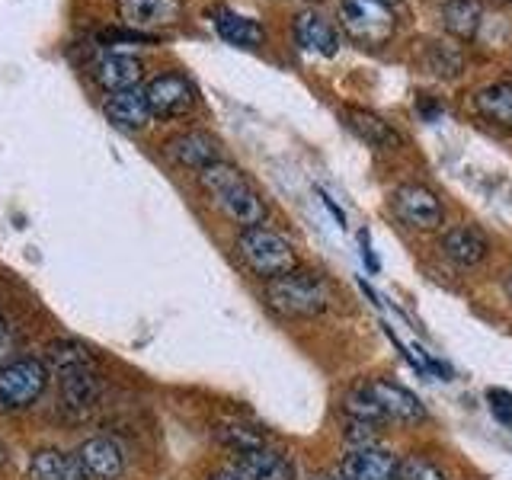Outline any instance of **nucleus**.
I'll return each mask as SVG.
<instances>
[{
  "instance_id": "4468645a",
  "label": "nucleus",
  "mask_w": 512,
  "mask_h": 480,
  "mask_svg": "<svg viewBox=\"0 0 512 480\" xmlns=\"http://www.w3.org/2000/svg\"><path fill=\"white\" fill-rule=\"evenodd\" d=\"M368 388H372L378 407L384 410L388 420H400V423H420L426 410L423 404L416 400V394H410L407 388H400V384H391V381H368Z\"/></svg>"
},
{
  "instance_id": "a211bd4d",
  "label": "nucleus",
  "mask_w": 512,
  "mask_h": 480,
  "mask_svg": "<svg viewBox=\"0 0 512 480\" xmlns=\"http://www.w3.org/2000/svg\"><path fill=\"white\" fill-rule=\"evenodd\" d=\"M442 250L448 260L461 266H477L487 256V237L484 231L471 228V224H461V228H452L442 237Z\"/></svg>"
},
{
  "instance_id": "2eb2a0df",
  "label": "nucleus",
  "mask_w": 512,
  "mask_h": 480,
  "mask_svg": "<svg viewBox=\"0 0 512 480\" xmlns=\"http://www.w3.org/2000/svg\"><path fill=\"white\" fill-rule=\"evenodd\" d=\"M167 154L176 160L180 167H192V170H202L208 164L218 160V141L205 132H183L167 141Z\"/></svg>"
},
{
  "instance_id": "f3484780",
  "label": "nucleus",
  "mask_w": 512,
  "mask_h": 480,
  "mask_svg": "<svg viewBox=\"0 0 512 480\" xmlns=\"http://www.w3.org/2000/svg\"><path fill=\"white\" fill-rule=\"evenodd\" d=\"M29 480H90L84 464L77 461V455L58 452V448H45L36 452L29 461Z\"/></svg>"
},
{
  "instance_id": "f03ea898",
  "label": "nucleus",
  "mask_w": 512,
  "mask_h": 480,
  "mask_svg": "<svg viewBox=\"0 0 512 480\" xmlns=\"http://www.w3.org/2000/svg\"><path fill=\"white\" fill-rule=\"evenodd\" d=\"M266 301L269 308L282 317H317L330 308L327 285L311 272H285L279 279H269L266 285Z\"/></svg>"
},
{
  "instance_id": "6ab92c4d",
  "label": "nucleus",
  "mask_w": 512,
  "mask_h": 480,
  "mask_svg": "<svg viewBox=\"0 0 512 480\" xmlns=\"http://www.w3.org/2000/svg\"><path fill=\"white\" fill-rule=\"evenodd\" d=\"M349 119V128L356 132L362 141H368L372 148H400V135L394 132V128L378 119L375 112H365V109H349L346 112Z\"/></svg>"
},
{
  "instance_id": "39448f33",
  "label": "nucleus",
  "mask_w": 512,
  "mask_h": 480,
  "mask_svg": "<svg viewBox=\"0 0 512 480\" xmlns=\"http://www.w3.org/2000/svg\"><path fill=\"white\" fill-rule=\"evenodd\" d=\"M48 384V368L39 359H16L0 365V410H26Z\"/></svg>"
},
{
  "instance_id": "cd10ccee",
  "label": "nucleus",
  "mask_w": 512,
  "mask_h": 480,
  "mask_svg": "<svg viewBox=\"0 0 512 480\" xmlns=\"http://www.w3.org/2000/svg\"><path fill=\"white\" fill-rule=\"evenodd\" d=\"M432 68H436L442 77H455V74H461V55L455 48L436 42L432 45Z\"/></svg>"
},
{
  "instance_id": "72a5a7b5",
  "label": "nucleus",
  "mask_w": 512,
  "mask_h": 480,
  "mask_svg": "<svg viewBox=\"0 0 512 480\" xmlns=\"http://www.w3.org/2000/svg\"><path fill=\"white\" fill-rule=\"evenodd\" d=\"M314 480H343V477H330V474H317Z\"/></svg>"
},
{
  "instance_id": "a878e982",
  "label": "nucleus",
  "mask_w": 512,
  "mask_h": 480,
  "mask_svg": "<svg viewBox=\"0 0 512 480\" xmlns=\"http://www.w3.org/2000/svg\"><path fill=\"white\" fill-rule=\"evenodd\" d=\"M397 480H445V474L423 455H407L397 464Z\"/></svg>"
},
{
  "instance_id": "7c9ffc66",
  "label": "nucleus",
  "mask_w": 512,
  "mask_h": 480,
  "mask_svg": "<svg viewBox=\"0 0 512 480\" xmlns=\"http://www.w3.org/2000/svg\"><path fill=\"white\" fill-rule=\"evenodd\" d=\"M10 349V333H7V327H4V320H0V356Z\"/></svg>"
},
{
  "instance_id": "9d476101",
  "label": "nucleus",
  "mask_w": 512,
  "mask_h": 480,
  "mask_svg": "<svg viewBox=\"0 0 512 480\" xmlns=\"http://www.w3.org/2000/svg\"><path fill=\"white\" fill-rule=\"evenodd\" d=\"M58 378H61L64 410L71 416H87L96 407V400H100V381H96L93 365L68 368V372H58Z\"/></svg>"
},
{
  "instance_id": "1a4fd4ad",
  "label": "nucleus",
  "mask_w": 512,
  "mask_h": 480,
  "mask_svg": "<svg viewBox=\"0 0 512 480\" xmlns=\"http://www.w3.org/2000/svg\"><path fill=\"white\" fill-rule=\"evenodd\" d=\"M138 77H141V61L132 52L109 48V52H103L100 58L93 61V80L109 93L138 87Z\"/></svg>"
},
{
  "instance_id": "423d86ee",
  "label": "nucleus",
  "mask_w": 512,
  "mask_h": 480,
  "mask_svg": "<svg viewBox=\"0 0 512 480\" xmlns=\"http://www.w3.org/2000/svg\"><path fill=\"white\" fill-rule=\"evenodd\" d=\"M394 208H397L400 221H407L416 231H436L445 221V208L436 192L426 186H416V183L400 186L394 192Z\"/></svg>"
},
{
  "instance_id": "393cba45",
  "label": "nucleus",
  "mask_w": 512,
  "mask_h": 480,
  "mask_svg": "<svg viewBox=\"0 0 512 480\" xmlns=\"http://www.w3.org/2000/svg\"><path fill=\"white\" fill-rule=\"evenodd\" d=\"M48 365L55 368V372H68V368H84V365H93V356L87 352V346L80 343H52L48 346Z\"/></svg>"
},
{
  "instance_id": "f257e3e1",
  "label": "nucleus",
  "mask_w": 512,
  "mask_h": 480,
  "mask_svg": "<svg viewBox=\"0 0 512 480\" xmlns=\"http://www.w3.org/2000/svg\"><path fill=\"white\" fill-rule=\"evenodd\" d=\"M199 183L231 221L244 224V228H260L266 221V202L237 167L215 160V164L199 170Z\"/></svg>"
},
{
  "instance_id": "473e14b6",
  "label": "nucleus",
  "mask_w": 512,
  "mask_h": 480,
  "mask_svg": "<svg viewBox=\"0 0 512 480\" xmlns=\"http://www.w3.org/2000/svg\"><path fill=\"white\" fill-rule=\"evenodd\" d=\"M4 464H7V445L0 442V468H4Z\"/></svg>"
},
{
  "instance_id": "9b49d317",
  "label": "nucleus",
  "mask_w": 512,
  "mask_h": 480,
  "mask_svg": "<svg viewBox=\"0 0 512 480\" xmlns=\"http://www.w3.org/2000/svg\"><path fill=\"white\" fill-rule=\"evenodd\" d=\"M77 461L84 464L87 477H93V480H116L125 468V455H122L119 442L106 439V436L87 439L84 445H80Z\"/></svg>"
},
{
  "instance_id": "412c9836",
  "label": "nucleus",
  "mask_w": 512,
  "mask_h": 480,
  "mask_svg": "<svg viewBox=\"0 0 512 480\" xmlns=\"http://www.w3.org/2000/svg\"><path fill=\"white\" fill-rule=\"evenodd\" d=\"M474 109L493 125L512 128V84H490L474 93Z\"/></svg>"
},
{
  "instance_id": "f704fd0d",
  "label": "nucleus",
  "mask_w": 512,
  "mask_h": 480,
  "mask_svg": "<svg viewBox=\"0 0 512 480\" xmlns=\"http://www.w3.org/2000/svg\"><path fill=\"white\" fill-rule=\"evenodd\" d=\"M384 4H394V0H384Z\"/></svg>"
},
{
  "instance_id": "ddd939ff",
  "label": "nucleus",
  "mask_w": 512,
  "mask_h": 480,
  "mask_svg": "<svg viewBox=\"0 0 512 480\" xmlns=\"http://www.w3.org/2000/svg\"><path fill=\"white\" fill-rule=\"evenodd\" d=\"M103 109H106L109 122L116 128H125V132H138V128H144L151 119L148 96H144V90H138V87L112 93Z\"/></svg>"
},
{
  "instance_id": "c756f323",
  "label": "nucleus",
  "mask_w": 512,
  "mask_h": 480,
  "mask_svg": "<svg viewBox=\"0 0 512 480\" xmlns=\"http://www.w3.org/2000/svg\"><path fill=\"white\" fill-rule=\"evenodd\" d=\"M359 247H362V260L368 272H378V256L372 253V240H368V231H359Z\"/></svg>"
},
{
  "instance_id": "5701e85b",
  "label": "nucleus",
  "mask_w": 512,
  "mask_h": 480,
  "mask_svg": "<svg viewBox=\"0 0 512 480\" xmlns=\"http://www.w3.org/2000/svg\"><path fill=\"white\" fill-rule=\"evenodd\" d=\"M119 13L132 26L167 23L176 13V0H119Z\"/></svg>"
},
{
  "instance_id": "20e7f679",
  "label": "nucleus",
  "mask_w": 512,
  "mask_h": 480,
  "mask_svg": "<svg viewBox=\"0 0 512 480\" xmlns=\"http://www.w3.org/2000/svg\"><path fill=\"white\" fill-rule=\"evenodd\" d=\"M343 26L349 32V39H356L365 48L384 45L394 36V10L384 0H343L340 4Z\"/></svg>"
},
{
  "instance_id": "f8f14e48",
  "label": "nucleus",
  "mask_w": 512,
  "mask_h": 480,
  "mask_svg": "<svg viewBox=\"0 0 512 480\" xmlns=\"http://www.w3.org/2000/svg\"><path fill=\"white\" fill-rule=\"evenodd\" d=\"M234 471L244 480H295V468L285 455L272 448H253V452L234 455Z\"/></svg>"
},
{
  "instance_id": "aec40b11",
  "label": "nucleus",
  "mask_w": 512,
  "mask_h": 480,
  "mask_svg": "<svg viewBox=\"0 0 512 480\" xmlns=\"http://www.w3.org/2000/svg\"><path fill=\"white\" fill-rule=\"evenodd\" d=\"M215 29L224 42L240 45V48H253V45L263 42V26L256 20H250V16H240L231 10L215 13Z\"/></svg>"
},
{
  "instance_id": "0eeeda50",
  "label": "nucleus",
  "mask_w": 512,
  "mask_h": 480,
  "mask_svg": "<svg viewBox=\"0 0 512 480\" xmlns=\"http://www.w3.org/2000/svg\"><path fill=\"white\" fill-rule=\"evenodd\" d=\"M148 106H151V116H160V119H170V116H183V112L196 103V90L186 77L180 74H160L154 77L148 90Z\"/></svg>"
},
{
  "instance_id": "2f4dec72",
  "label": "nucleus",
  "mask_w": 512,
  "mask_h": 480,
  "mask_svg": "<svg viewBox=\"0 0 512 480\" xmlns=\"http://www.w3.org/2000/svg\"><path fill=\"white\" fill-rule=\"evenodd\" d=\"M208 480H244V477H240L237 471H218V474H212Z\"/></svg>"
},
{
  "instance_id": "bb28decb",
  "label": "nucleus",
  "mask_w": 512,
  "mask_h": 480,
  "mask_svg": "<svg viewBox=\"0 0 512 480\" xmlns=\"http://www.w3.org/2000/svg\"><path fill=\"white\" fill-rule=\"evenodd\" d=\"M218 439L228 445V448H234V455L253 452V448H263L266 445L263 436H256V432L247 429V426H224V429H218Z\"/></svg>"
},
{
  "instance_id": "b1692460",
  "label": "nucleus",
  "mask_w": 512,
  "mask_h": 480,
  "mask_svg": "<svg viewBox=\"0 0 512 480\" xmlns=\"http://www.w3.org/2000/svg\"><path fill=\"white\" fill-rule=\"evenodd\" d=\"M346 413L352 416V420H359V423H372V426H381V423H388V416H384V410L378 407V400L372 394V388L368 384H356L349 394H346Z\"/></svg>"
},
{
  "instance_id": "dca6fc26",
  "label": "nucleus",
  "mask_w": 512,
  "mask_h": 480,
  "mask_svg": "<svg viewBox=\"0 0 512 480\" xmlns=\"http://www.w3.org/2000/svg\"><path fill=\"white\" fill-rule=\"evenodd\" d=\"M295 39L301 48H308V52L324 55V58L336 55V48H340V39H336V29L330 26V20H324V16L314 10L295 16Z\"/></svg>"
},
{
  "instance_id": "c85d7f7f",
  "label": "nucleus",
  "mask_w": 512,
  "mask_h": 480,
  "mask_svg": "<svg viewBox=\"0 0 512 480\" xmlns=\"http://www.w3.org/2000/svg\"><path fill=\"white\" fill-rule=\"evenodd\" d=\"M487 404L493 410V416L500 420L503 426H512V394L503 388H490L487 391Z\"/></svg>"
},
{
  "instance_id": "4be33fe9",
  "label": "nucleus",
  "mask_w": 512,
  "mask_h": 480,
  "mask_svg": "<svg viewBox=\"0 0 512 480\" xmlns=\"http://www.w3.org/2000/svg\"><path fill=\"white\" fill-rule=\"evenodd\" d=\"M480 16H484V7H480V0H445V7H442V23L458 39L477 36Z\"/></svg>"
},
{
  "instance_id": "7ed1b4c3",
  "label": "nucleus",
  "mask_w": 512,
  "mask_h": 480,
  "mask_svg": "<svg viewBox=\"0 0 512 480\" xmlns=\"http://www.w3.org/2000/svg\"><path fill=\"white\" fill-rule=\"evenodd\" d=\"M237 253L260 279H279L285 272H292L298 266V256L292 244L269 228H244L237 237Z\"/></svg>"
},
{
  "instance_id": "c9c22d12",
  "label": "nucleus",
  "mask_w": 512,
  "mask_h": 480,
  "mask_svg": "<svg viewBox=\"0 0 512 480\" xmlns=\"http://www.w3.org/2000/svg\"><path fill=\"white\" fill-rule=\"evenodd\" d=\"M509 4H512V0H509Z\"/></svg>"
},
{
  "instance_id": "6e6552de",
  "label": "nucleus",
  "mask_w": 512,
  "mask_h": 480,
  "mask_svg": "<svg viewBox=\"0 0 512 480\" xmlns=\"http://www.w3.org/2000/svg\"><path fill=\"white\" fill-rule=\"evenodd\" d=\"M397 458L384 448H352V452L340 461V477L343 480H397Z\"/></svg>"
}]
</instances>
